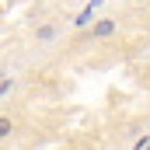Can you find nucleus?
Masks as SVG:
<instances>
[{
    "instance_id": "39448f33",
    "label": "nucleus",
    "mask_w": 150,
    "mask_h": 150,
    "mask_svg": "<svg viewBox=\"0 0 150 150\" xmlns=\"http://www.w3.org/2000/svg\"><path fill=\"white\" fill-rule=\"evenodd\" d=\"M133 4H143V0H133Z\"/></svg>"
},
{
    "instance_id": "f257e3e1",
    "label": "nucleus",
    "mask_w": 150,
    "mask_h": 150,
    "mask_svg": "<svg viewBox=\"0 0 150 150\" xmlns=\"http://www.w3.org/2000/svg\"><path fill=\"white\" fill-rule=\"evenodd\" d=\"M32 35H35L38 45H52L56 35H59V25H56V21H42V25H35V32H32Z\"/></svg>"
},
{
    "instance_id": "7ed1b4c3",
    "label": "nucleus",
    "mask_w": 150,
    "mask_h": 150,
    "mask_svg": "<svg viewBox=\"0 0 150 150\" xmlns=\"http://www.w3.org/2000/svg\"><path fill=\"white\" fill-rule=\"evenodd\" d=\"M11 133H14V119L11 115H0V140H7Z\"/></svg>"
},
{
    "instance_id": "f03ea898",
    "label": "nucleus",
    "mask_w": 150,
    "mask_h": 150,
    "mask_svg": "<svg viewBox=\"0 0 150 150\" xmlns=\"http://www.w3.org/2000/svg\"><path fill=\"white\" fill-rule=\"evenodd\" d=\"M115 32H119V18H98L94 28H91V35H94V38H112Z\"/></svg>"
},
{
    "instance_id": "20e7f679",
    "label": "nucleus",
    "mask_w": 150,
    "mask_h": 150,
    "mask_svg": "<svg viewBox=\"0 0 150 150\" xmlns=\"http://www.w3.org/2000/svg\"><path fill=\"white\" fill-rule=\"evenodd\" d=\"M143 150H150V140H147V143H143Z\"/></svg>"
},
{
    "instance_id": "423d86ee",
    "label": "nucleus",
    "mask_w": 150,
    "mask_h": 150,
    "mask_svg": "<svg viewBox=\"0 0 150 150\" xmlns=\"http://www.w3.org/2000/svg\"><path fill=\"white\" fill-rule=\"evenodd\" d=\"M7 4H18V0H7Z\"/></svg>"
}]
</instances>
